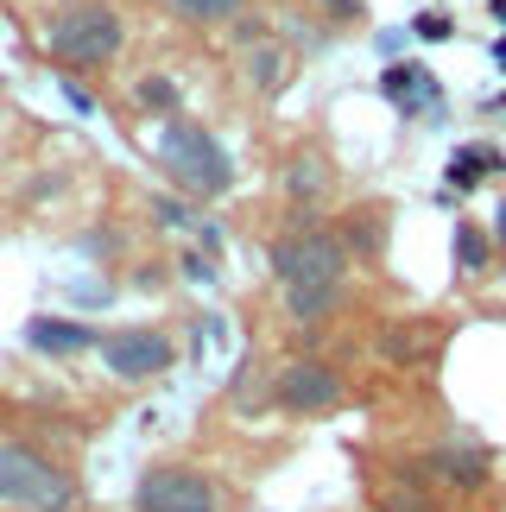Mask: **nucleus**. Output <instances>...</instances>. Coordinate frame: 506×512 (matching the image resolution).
Returning <instances> with one entry per match:
<instances>
[{
    "label": "nucleus",
    "instance_id": "1",
    "mask_svg": "<svg viewBox=\"0 0 506 512\" xmlns=\"http://www.w3.org/2000/svg\"><path fill=\"white\" fill-rule=\"evenodd\" d=\"M266 266H272V279L285 285V310H291V323H323L329 310L342 304V285H348V247H342V234L336 228H291L279 234V241L266 247Z\"/></svg>",
    "mask_w": 506,
    "mask_h": 512
},
{
    "label": "nucleus",
    "instance_id": "2",
    "mask_svg": "<svg viewBox=\"0 0 506 512\" xmlns=\"http://www.w3.org/2000/svg\"><path fill=\"white\" fill-rule=\"evenodd\" d=\"M159 165L171 177V190L190 196V203L228 196V190H235V177H241L235 159H228V146L209 127H197V121H165L159 127Z\"/></svg>",
    "mask_w": 506,
    "mask_h": 512
},
{
    "label": "nucleus",
    "instance_id": "3",
    "mask_svg": "<svg viewBox=\"0 0 506 512\" xmlns=\"http://www.w3.org/2000/svg\"><path fill=\"white\" fill-rule=\"evenodd\" d=\"M0 506L13 512H76L83 506V487L57 456H45L26 437L0 443Z\"/></svg>",
    "mask_w": 506,
    "mask_h": 512
},
{
    "label": "nucleus",
    "instance_id": "4",
    "mask_svg": "<svg viewBox=\"0 0 506 512\" xmlns=\"http://www.w3.org/2000/svg\"><path fill=\"white\" fill-rule=\"evenodd\" d=\"M127 45V26H121V7L108 0H89V7H70L64 19L51 26V57L57 70H108Z\"/></svg>",
    "mask_w": 506,
    "mask_h": 512
},
{
    "label": "nucleus",
    "instance_id": "5",
    "mask_svg": "<svg viewBox=\"0 0 506 512\" xmlns=\"http://www.w3.org/2000/svg\"><path fill=\"white\" fill-rule=\"evenodd\" d=\"M133 512H228V500L197 462H152L133 481Z\"/></svg>",
    "mask_w": 506,
    "mask_h": 512
},
{
    "label": "nucleus",
    "instance_id": "6",
    "mask_svg": "<svg viewBox=\"0 0 506 512\" xmlns=\"http://www.w3.org/2000/svg\"><path fill=\"white\" fill-rule=\"evenodd\" d=\"M95 354H102V367H108L121 386L165 380V373H171V361H178V348H171V336H165V329H146V323H133V329H108Z\"/></svg>",
    "mask_w": 506,
    "mask_h": 512
},
{
    "label": "nucleus",
    "instance_id": "7",
    "mask_svg": "<svg viewBox=\"0 0 506 512\" xmlns=\"http://www.w3.org/2000/svg\"><path fill=\"white\" fill-rule=\"evenodd\" d=\"M342 373L317 361V354H298V361L279 367V380H272V405L285 411V418H323V411L342 405Z\"/></svg>",
    "mask_w": 506,
    "mask_h": 512
},
{
    "label": "nucleus",
    "instance_id": "8",
    "mask_svg": "<svg viewBox=\"0 0 506 512\" xmlns=\"http://www.w3.org/2000/svg\"><path fill=\"white\" fill-rule=\"evenodd\" d=\"M26 342L45 354V361H76V354L102 348V336H95L83 317H32L26 323Z\"/></svg>",
    "mask_w": 506,
    "mask_h": 512
},
{
    "label": "nucleus",
    "instance_id": "9",
    "mask_svg": "<svg viewBox=\"0 0 506 512\" xmlns=\"http://www.w3.org/2000/svg\"><path fill=\"white\" fill-rule=\"evenodd\" d=\"M424 468H431L443 487H456V494H481V487L494 481V456L488 449H469V443H443Z\"/></svg>",
    "mask_w": 506,
    "mask_h": 512
},
{
    "label": "nucleus",
    "instance_id": "10",
    "mask_svg": "<svg viewBox=\"0 0 506 512\" xmlns=\"http://www.w3.org/2000/svg\"><path fill=\"white\" fill-rule=\"evenodd\" d=\"M380 89L393 95L405 114H418V102H424V121H443V95H437V83H431V70H418V64H393V70L380 76Z\"/></svg>",
    "mask_w": 506,
    "mask_h": 512
},
{
    "label": "nucleus",
    "instance_id": "11",
    "mask_svg": "<svg viewBox=\"0 0 506 512\" xmlns=\"http://www.w3.org/2000/svg\"><path fill=\"white\" fill-rule=\"evenodd\" d=\"M285 190H291V209H298V228H310V209H317V196L329 190V159L323 152H298V159L285 165Z\"/></svg>",
    "mask_w": 506,
    "mask_h": 512
},
{
    "label": "nucleus",
    "instance_id": "12",
    "mask_svg": "<svg viewBox=\"0 0 506 512\" xmlns=\"http://www.w3.org/2000/svg\"><path fill=\"white\" fill-rule=\"evenodd\" d=\"M380 512H437V494H431V468H418V462H399V475L386 481V494H380Z\"/></svg>",
    "mask_w": 506,
    "mask_h": 512
},
{
    "label": "nucleus",
    "instance_id": "13",
    "mask_svg": "<svg viewBox=\"0 0 506 512\" xmlns=\"http://www.w3.org/2000/svg\"><path fill=\"white\" fill-rule=\"evenodd\" d=\"M494 171H506L500 146H456L450 152V190H481Z\"/></svg>",
    "mask_w": 506,
    "mask_h": 512
},
{
    "label": "nucleus",
    "instance_id": "14",
    "mask_svg": "<svg viewBox=\"0 0 506 512\" xmlns=\"http://www.w3.org/2000/svg\"><path fill=\"white\" fill-rule=\"evenodd\" d=\"M342 247H348V260H380V247H386V209H348Z\"/></svg>",
    "mask_w": 506,
    "mask_h": 512
},
{
    "label": "nucleus",
    "instance_id": "15",
    "mask_svg": "<svg viewBox=\"0 0 506 512\" xmlns=\"http://www.w3.org/2000/svg\"><path fill=\"white\" fill-rule=\"evenodd\" d=\"M456 272L462 279H488L494 272V234L481 222H456Z\"/></svg>",
    "mask_w": 506,
    "mask_h": 512
},
{
    "label": "nucleus",
    "instance_id": "16",
    "mask_svg": "<svg viewBox=\"0 0 506 512\" xmlns=\"http://www.w3.org/2000/svg\"><path fill=\"white\" fill-rule=\"evenodd\" d=\"M247 83L260 89V95H279V89L291 83V57H285V45H253V51H247Z\"/></svg>",
    "mask_w": 506,
    "mask_h": 512
},
{
    "label": "nucleus",
    "instance_id": "17",
    "mask_svg": "<svg viewBox=\"0 0 506 512\" xmlns=\"http://www.w3.org/2000/svg\"><path fill=\"white\" fill-rule=\"evenodd\" d=\"M247 0H171V13L190 19V26H222V19H235Z\"/></svg>",
    "mask_w": 506,
    "mask_h": 512
},
{
    "label": "nucleus",
    "instance_id": "18",
    "mask_svg": "<svg viewBox=\"0 0 506 512\" xmlns=\"http://www.w3.org/2000/svg\"><path fill=\"white\" fill-rule=\"evenodd\" d=\"M133 95H140V108H152V114H178V102H184L171 76H140V89H133Z\"/></svg>",
    "mask_w": 506,
    "mask_h": 512
},
{
    "label": "nucleus",
    "instance_id": "19",
    "mask_svg": "<svg viewBox=\"0 0 506 512\" xmlns=\"http://www.w3.org/2000/svg\"><path fill=\"white\" fill-rule=\"evenodd\" d=\"M152 222L159 228H197V209H190V196H152Z\"/></svg>",
    "mask_w": 506,
    "mask_h": 512
},
{
    "label": "nucleus",
    "instance_id": "20",
    "mask_svg": "<svg viewBox=\"0 0 506 512\" xmlns=\"http://www.w3.org/2000/svg\"><path fill=\"white\" fill-rule=\"evenodd\" d=\"M178 266H184V279H190V285H216V272H222L216 260H209V253H178Z\"/></svg>",
    "mask_w": 506,
    "mask_h": 512
},
{
    "label": "nucleus",
    "instance_id": "21",
    "mask_svg": "<svg viewBox=\"0 0 506 512\" xmlns=\"http://www.w3.org/2000/svg\"><path fill=\"white\" fill-rule=\"evenodd\" d=\"M57 89H64V102H70L76 114H95V95H89L83 83H76V76H64V70H57Z\"/></svg>",
    "mask_w": 506,
    "mask_h": 512
},
{
    "label": "nucleus",
    "instance_id": "22",
    "mask_svg": "<svg viewBox=\"0 0 506 512\" xmlns=\"http://www.w3.org/2000/svg\"><path fill=\"white\" fill-rule=\"evenodd\" d=\"M323 19H336V26H348V19H361V0H317Z\"/></svg>",
    "mask_w": 506,
    "mask_h": 512
},
{
    "label": "nucleus",
    "instance_id": "23",
    "mask_svg": "<svg viewBox=\"0 0 506 512\" xmlns=\"http://www.w3.org/2000/svg\"><path fill=\"white\" fill-rule=\"evenodd\" d=\"M412 32H418V38H450L456 26H450L443 13H424V19H412Z\"/></svg>",
    "mask_w": 506,
    "mask_h": 512
},
{
    "label": "nucleus",
    "instance_id": "24",
    "mask_svg": "<svg viewBox=\"0 0 506 512\" xmlns=\"http://www.w3.org/2000/svg\"><path fill=\"white\" fill-rule=\"evenodd\" d=\"M488 234H494V253H506V203L494 209V228H488Z\"/></svg>",
    "mask_w": 506,
    "mask_h": 512
},
{
    "label": "nucleus",
    "instance_id": "25",
    "mask_svg": "<svg viewBox=\"0 0 506 512\" xmlns=\"http://www.w3.org/2000/svg\"><path fill=\"white\" fill-rule=\"evenodd\" d=\"M494 57H500V70H506V38H500V45H494Z\"/></svg>",
    "mask_w": 506,
    "mask_h": 512
}]
</instances>
